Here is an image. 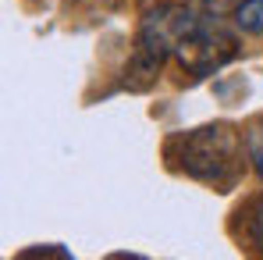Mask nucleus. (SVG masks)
Returning a JSON list of instances; mask_svg holds the SVG:
<instances>
[{
  "instance_id": "obj_3",
  "label": "nucleus",
  "mask_w": 263,
  "mask_h": 260,
  "mask_svg": "<svg viewBox=\"0 0 263 260\" xmlns=\"http://www.w3.org/2000/svg\"><path fill=\"white\" fill-rule=\"evenodd\" d=\"M235 54H238V40H235L228 29H220L217 22H206V18H199L196 29H192V32L181 40V46L175 50L178 64H181L189 75H196V79L214 75V72L224 68Z\"/></svg>"
},
{
  "instance_id": "obj_1",
  "label": "nucleus",
  "mask_w": 263,
  "mask_h": 260,
  "mask_svg": "<svg viewBox=\"0 0 263 260\" xmlns=\"http://www.w3.org/2000/svg\"><path fill=\"white\" fill-rule=\"evenodd\" d=\"M167 157L175 161L178 171H185L189 178L217 193H231L246 171L242 139L231 125H199V129L181 132L167 143Z\"/></svg>"
},
{
  "instance_id": "obj_6",
  "label": "nucleus",
  "mask_w": 263,
  "mask_h": 260,
  "mask_svg": "<svg viewBox=\"0 0 263 260\" xmlns=\"http://www.w3.org/2000/svg\"><path fill=\"white\" fill-rule=\"evenodd\" d=\"M246 150H249V161H253L256 175L263 178V125L249 129V135H246Z\"/></svg>"
},
{
  "instance_id": "obj_7",
  "label": "nucleus",
  "mask_w": 263,
  "mask_h": 260,
  "mask_svg": "<svg viewBox=\"0 0 263 260\" xmlns=\"http://www.w3.org/2000/svg\"><path fill=\"white\" fill-rule=\"evenodd\" d=\"M238 4H242V0H206V11H214V18H217L228 7H238Z\"/></svg>"
},
{
  "instance_id": "obj_4",
  "label": "nucleus",
  "mask_w": 263,
  "mask_h": 260,
  "mask_svg": "<svg viewBox=\"0 0 263 260\" xmlns=\"http://www.w3.org/2000/svg\"><path fill=\"white\" fill-rule=\"evenodd\" d=\"M235 22H238L242 32L263 36V0H242L235 7Z\"/></svg>"
},
{
  "instance_id": "obj_2",
  "label": "nucleus",
  "mask_w": 263,
  "mask_h": 260,
  "mask_svg": "<svg viewBox=\"0 0 263 260\" xmlns=\"http://www.w3.org/2000/svg\"><path fill=\"white\" fill-rule=\"evenodd\" d=\"M199 14L185 4H160L153 7L139 32H135V46H132V57H128V86L132 89H146L157 82L160 68L167 64V57L175 54L181 40L196 29Z\"/></svg>"
},
{
  "instance_id": "obj_5",
  "label": "nucleus",
  "mask_w": 263,
  "mask_h": 260,
  "mask_svg": "<svg viewBox=\"0 0 263 260\" xmlns=\"http://www.w3.org/2000/svg\"><path fill=\"white\" fill-rule=\"evenodd\" d=\"M246 235H249V242L256 250H263V196H256L246 207Z\"/></svg>"
}]
</instances>
